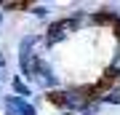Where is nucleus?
<instances>
[{"mask_svg": "<svg viewBox=\"0 0 120 115\" xmlns=\"http://www.w3.org/2000/svg\"><path fill=\"white\" fill-rule=\"evenodd\" d=\"M3 112H5V115H38L35 104H30L27 99L16 96V94L3 96Z\"/></svg>", "mask_w": 120, "mask_h": 115, "instance_id": "20e7f679", "label": "nucleus"}, {"mask_svg": "<svg viewBox=\"0 0 120 115\" xmlns=\"http://www.w3.org/2000/svg\"><path fill=\"white\" fill-rule=\"evenodd\" d=\"M32 80L38 83L40 88H45L48 94H51V91H56V86H59V75H56V70H53L45 59H40L38 72H35V78H32Z\"/></svg>", "mask_w": 120, "mask_h": 115, "instance_id": "7ed1b4c3", "label": "nucleus"}, {"mask_svg": "<svg viewBox=\"0 0 120 115\" xmlns=\"http://www.w3.org/2000/svg\"><path fill=\"white\" fill-rule=\"evenodd\" d=\"M11 88H13V94H16V96H30V86H27L24 83V78L22 75H16V78H11Z\"/></svg>", "mask_w": 120, "mask_h": 115, "instance_id": "39448f33", "label": "nucleus"}, {"mask_svg": "<svg viewBox=\"0 0 120 115\" xmlns=\"http://www.w3.org/2000/svg\"><path fill=\"white\" fill-rule=\"evenodd\" d=\"M109 78H120V46L115 48V54H112V59H109Z\"/></svg>", "mask_w": 120, "mask_h": 115, "instance_id": "423d86ee", "label": "nucleus"}, {"mask_svg": "<svg viewBox=\"0 0 120 115\" xmlns=\"http://www.w3.org/2000/svg\"><path fill=\"white\" fill-rule=\"evenodd\" d=\"M45 13H48V5H35L32 8V16H38V19H43Z\"/></svg>", "mask_w": 120, "mask_h": 115, "instance_id": "6e6552de", "label": "nucleus"}, {"mask_svg": "<svg viewBox=\"0 0 120 115\" xmlns=\"http://www.w3.org/2000/svg\"><path fill=\"white\" fill-rule=\"evenodd\" d=\"M48 102H53L56 107H64V110L86 115L94 99H91V88H69V91H51Z\"/></svg>", "mask_w": 120, "mask_h": 115, "instance_id": "f257e3e1", "label": "nucleus"}, {"mask_svg": "<svg viewBox=\"0 0 120 115\" xmlns=\"http://www.w3.org/2000/svg\"><path fill=\"white\" fill-rule=\"evenodd\" d=\"M0 21H3V5H0Z\"/></svg>", "mask_w": 120, "mask_h": 115, "instance_id": "1a4fd4ad", "label": "nucleus"}, {"mask_svg": "<svg viewBox=\"0 0 120 115\" xmlns=\"http://www.w3.org/2000/svg\"><path fill=\"white\" fill-rule=\"evenodd\" d=\"M99 102H104V104H120V88H109Z\"/></svg>", "mask_w": 120, "mask_h": 115, "instance_id": "0eeeda50", "label": "nucleus"}, {"mask_svg": "<svg viewBox=\"0 0 120 115\" xmlns=\"http://www.w3.org/2000/svg\"><path fill=\"white\" fill-rule=\"evenodd\" d=\"M75 30H77V21H75V16L56 19V21H51V24H48V30H45V35H43V43H45V46H56V43L67 40V38H69V35H72Z\"/></svg>", "mask_w": 120, "mask_h": 115, "instance_id": "f03ea898", "label": "nucleus"}]
</instances>
